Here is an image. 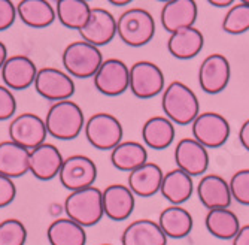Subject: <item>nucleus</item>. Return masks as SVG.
Masks as SVG:
<instances>
[{
	"label": "nucleus",
	"instance_id": "nucleus-21",
	"mask_svg": "<svg viewBox=\"0 0 249 245\" xmlns=\"http://www.w3.org/2000/svg\"><path fill=\"white\" fill-rule=\"evenodd\" d=\"M164 172L154 162H146L128 173L127 186L139 197H152L160 191Z\"/></svg>",
	"mask_w": 249,
	"mask_h": 245
},
{
	"label": "nucleus",
	"instance_id": "nucleus-18",
	"mask_svg": "<svg viewBox=\"0 0 249 245\" xmlns=\"http://www.w3.org/2000/svg\"><path fill=\"white\" fill-rule=\"evenodd\" d=\"M197 196L208 211L215 208H230L233 200L229 181H225V178L216 173L201 176L197 186Z\"/></svg>",
	"mask_w": 249,
	"mask_h": 245
},
{
	"label": "nucleus",
	"instance_id": "nucleus-7",
	"mask_svg": "<svg viewBox=\"0 0 249 245\" xmlns=\"http://www.w3.org/2000/svg\"><path fill=\"white\" fill-rule=\"evenodd\" d=\"M166 88V78L160 66L141 60L130 66V87L128 90L138 99H152L161 94Z\"/></svg>",
	"mask_w": 249,
	"mask_h": 245
},
{
	"label": "nucleus",
	"instance_id": "nucleus-22",
	"mask_svg": "<svg viewBox=\"0 0 249 245\" xmlns=\"http://www.w3.org/2000/svg\"><path fill=\"white\" fill-rule=\"evenodd\" d=\"M167 236L158 226V223L149 218L131 221L121 235V245H166Z\"/></svg>",
	"mask_w": 249,
	"mask_h": 245
},
{
	"label": "nucleus",
	"instance_id": "nucleus-13",
	"mask_svg": "<svg viewBox=\"0 0 249 245\" xmlns=\"http://www.w3.org/2000/svg\"><path fill=\"white\" fill-rule=\"evenodd\" d=\"M230 61L219 53L209 54L198 68V85L208 94H218L224 92L230 82Z\"/></svg>",
	"mask_w": 249,
	"mask_h": 245
},
{
	"label": "nucleus",
	"instance_id": "nucleus-30",
	"mask_svg": "<svg viewBox=\"0 0 249 245\" xmlns=\"http://www.w3.org/2000/svg\"><path fill=\"white\" fill-rule=\"evenodd\" d=\"M91 9L87 0H57L55 3V14L60 24L78 32L88 23Z\"/></svg>",
	"mask_w": 249,
	"mask_h": 245
},
{
	"label": "nucleus",
	"instance_id": "nucleus-38",
	"mask_svg": "<svg viewBox=\"0 0 249 245\" xmlns=\"http://www.w3.org/2000/svg\"><path fill=\"white\" fill-rule=\"evenodd\" d=\"M17 196V187L12 178L0 173V208H5L14 202Z\"/></svg>",
	"mask_w": 249,
	"mask_h": 245
},
{
	"label": "nucleus",
	"instance_id": "nucleus-41",
	"mask_svg": "<svg viewBox=\"0 0 249 245\" xmlns=\"http://www.w3.org/2000/svg\"><path fill=\"white\" fill-rule=\"evenodd\" d=\"M206 2L215 8H229L234 3V0H206Z\"/></svg>",
	"mask_w": 249,
	"mask_h": 245
},
{
	"label": "nucleus",
	"instance_id": "nucleus-31",
	"mask_svg": "<svg viewBox=\"0 0 249 245\" xmlns=\"http://www.w3.org/2000/svg\"><path fill=\"white\" fill-rule=\"evenodd\" d=\"M47 238L50 245H85V227L69 217L57 218L48 226Z\"/></svg>",
	"mask_w": 249,
	"mask_h": 245
},
{
	"label": "nucleus",
	"instance_id": "nucleus-34",
	"mask_svg": "<svg viewBox=\"0 0 249 245\" xmlns=\"http://www.w3.org/2000/svg\"><path fill=\"white\" fill-rule=\"evenodd\" d=\"M27 241V229L22 221L6 218L0 221V245H24Z\"/></svg>",
	"mask_w": 249,
	"mask_h": 245
},
{
	"label": "nucleus",
	"instance_id": "nucleus-10",
	"mask_svg": "<svg viewBox=\"0 0 249 245\" xmlns=\"http://www.w3.org/2000/svg\"><path fill=\"white\" fill-rule=\"evenodd\" d=\"M35 90L39 96L50 102L71 99L75 94V81L66 71L57 68H42L35 79Z\"/></svg>",
	"mask_w": 249,
	"mask_h": 245
},
{
	"label": "nucleus",
	"instance_id": "nucleus-42",
	"mask_svg": "<svg viewBox=\"0 0 249 245\" xmlns=\"http://www.w3.org/2000/svg\"><path fill=\"white\" fill-rule=\"evenodd\" d=\"M8 48H6V45L5 43L0 40V71H2V68H3V64H5V61L8 60Z\"/></svg>",
	"mask_w": 249,
	"mask_h": 245
},
{
	"label": "nucleus",
	"instance_id": "nucleus-43",
	"mask_svg": "<svg viewBox=\"0 0 249 245\" xmlns=\"http://www.w3.org/2000/svg\"><path fill=\"white\" fill-rule=\"evenodd\" d=\"M107 2L114 6H127L133 2V0H107Z\"/></svg>",
	"mask_w": 249,
	"mask_h": 245
},
{
	"label": "nucleus",
	"instance_id": "nucleus-5",
	"mask_svg": "<svg viewBox=\"0 0 249 245\" xmlns=\"http://www.w3.org/2000/svg\"><path fill=\"white\" fill-rule=\"evenodd\" d=\"M103 54L99 47L85 40H75L69 43L61 56L64 71L72 78L87 79L93 78L103 63Z\"/></svg>",
	"mask_w": 249,
	"mask_h": 245
},
{
	"label": "nucleus",
	"instance_id": "nucleus-19",
	"mask_svg": "<svg viewBox=\"0 0 249 245\" xmlns=\"http://www.w3.org/2000/svg\"><path fill=\"white\" fill-rule=\"evenodd\" d=\"M197 15L198 6L196 0H170L161 8L160 21L166 32L173 33L180 29L193 27L197 21Z\"/></svg>",
	"mask_w": 249,
	"mask_h": 245
},
{
	"label": "nucleus",
	"instance_id": "nucleus-35",
	"mask_svg": "<svg viewBox=\"0 0 249 245\" xmlns=\"http://www.w3.org/2000/svg\"><path fill=\"white\" fill-rule=\"evenodd\" d=\"M229 184L236 202L249 207V169H240L234 172Z\"/></svg>",
	"mask_w": 249,
	"mask_h": 245
},
{
	"label": "nucleus",
	"instance_id": "nucleus-46",
	"mask_svg": "<svg viewBox=\"0 0 249 245\" xmlns=\"http://www.w3.org/2000/svg\"><path fill=\"white\" fill-rule=\"evenodd\" d=\"M100 245H112V244H100Z\"/></svg>",
	"mask_w": 249,
	"mask_h": 245
},
{
	"label": "nucleus",
	"instance_id": "nucleus-14",
	"mask_svg": "<svg viewBox=\"0 0 249 245\" xmlns=\"http://www.w3.org/2000/svg\"><path fill=\"white\" fill-rule=\"evenodd\" d=\"M176 168L187 172L191 176L206 173L209 168V152L194 138H182L175 148Z\"/></svg>",
	"mask_w": 249,
	"mask_h": 245
},
{
	"label": "nucleus",
	"instance_id": "nucleus-28",
	"mask_svg": "<svg viewBox=\"0 0 249 245\" xmlns=\"http://www.w3.org/2000/svg\"><path fill=\"white\" fill-rule=\"evenodd\" d=\"M194 191L193 176L179 168L164 173L160 193L172 205H182L191 197Z\"/></svg>",
	"mask_w": 249,
	"mask_h": 245
},
{
	"label": "nucleus",
	"instance_id": "nucleus-39",
	"mask_svg": "<svg viewBox=\"0 0 249 245\" xmlns=\"http://www.w3.org/2000/svg\"><path fill=\"white\" fill-rule=\"evenodd\" d=\"M231 245H249V225L240 226L239 232L231 239Z\"/></svg>",
	"mask_w": 249,
	"mask_h": 245
},
{
	"label": "nucleus",
	"instance_id": "nucleus-9",
	"mask_svg": "<svg viewBox=\"0 0 249 245\" xmlns=\"http://www.w3.org/2000/svg\"><path fill=\"white\" fill-rule=\"evenodd\" d=\"M58 180L61 186L69 191L91 187L97 180V166L88 155L73 154L64 159Z\"/></svg>",
	"mask_w": 249,
	"mask_h": 245
},
{
	"label": "nucleus",
	"instance_id": "nucleus-2",
	"mask_svg": "<svg viewBox=\"0 0 249 245\" xmlns=\"http://www.w3.org/2000/svg\"><path fill=\"white\" fill-rule=\"evenodd\" d=\"M164 115L178 126L191 124L200 114V102L193 88L180 81H172L161 93Z\"/></svg>",
	"mask_w": 249,
	"mask_h": 245
},
{
	"label": "nucleus",
	"instance_id": "nucleus-15",
	"mask_svg": "<svg viewBox=\"0 0 249 245\" xmlns=\"http://www.w3.org/2000/svg\"><path fill=\"white\" fill-rule=\"evenodd\" d=\"M78 33L82 40L93 43L99 48L105 47L117 36V18L107 9L93 8L88 23Z\"/></svg>",
	"mask_w": 249,
	"mask_h": 245
},
{
	"label": "nucleus",
	"instance_id": "nucleus-44",
	"mask_svg": "<svg viewBox=\"0 0 249 245\" xmlns=\"http://www.w3.org/2000/svg\"><path fill=\"white\" fill-rule=\"evenodd\" d=\"M157 2H163V3H166V2H170V0H157Z\"/></svg>",
	"mask_w": 249,
	"mask_h": 245
},
{
	"label": "nucleus",
	"instance_id": "nucleus-1",
	"mask_svg": "<svg viewBox=\"0 0 249 245\" xmlns=\"http://www.w3.org/2000/svg\"><path fill=\"white\" fill-rule=\"evenodd\" d=\"M43 120L48 135L58 141H72L78 138L87 121L82 108L72 99L54 102Z\"/></svg>",
	"mask_w": 249,
	"mask_h": 245
},
{
	"label": "nucleus",
	"instance_id": "nucleus-20",
	"mask_svg": "<svg viewBox=\"0 0 249 245\" xmlns=\"http://www.w3.org/2000/svg\"><path fill=\"white\" fill-rule=\"evenodd\" d=\"M136 197L128 186L110 184L103 190V212L112 221L127 220L134 209Z\"/></svg>",
	"mask_w": 249,
	"mask_h": 245
},
{
	"label": "nucleus",
	"instance_id": "nucleus-47",
	"mask_svg": "<svg viewBox=\"0 0 249 245\" xmlns=\"http://www.w3.org/2000/svg\"><path fill=\"white\" fill-rule=\"evenodd\" d=\"M87 2H89V0H87Z\"/></svg>",
	"mask_w": 249,
	"mask_h": 245
},
{
	"label": "nucleus",
	"instance_id": "nucleus-32",
	"mask_svg": "<svg viewBox=\"0 0 249 245\" xmlns=\"http://www.w3.org/2000/svg\"><path fill=\"white\" fill-rule=\"evenodd\" d=\"M205 226L208 232L218 239H233L240 229L239 217L229 208L209 209L205 217Z\"/></svg>",
	"mask_w": 249,
	"mask_h": 245
},
{
	"label": "nucleus",
	"instance_id": "nucleus-25",
	"mask_svg": "<svg viewBox=\"0 0 249 245\" xmlns=\"http://www.w3.org/2000/svg\"><path fill=\"white\" fill-rule=\"evenodd\" d=\"M30 150L14 141L0 142V173L8 178H19L29 172Z\"/></svg>",
	"mask_w": 249,
	"mask_h": 245
},
{
	"label": "nucleus",
	"instance_id": "nucleus-37",
	"mask_svg": "<svg viewBox=\"0 0 249 245\" xmlns=\"http://www.w3.org/2000/svg\"><path fill=\"white\" fill-rule=\"evenodd\" d=\"M17 17V5H14L12 0H0V32L11 29Z\"/></svg>",
	"mask_w": 249,
	"mask_h": 245
},
{
	"label": "nucleus",
	"instance_id": "nucleus-17",
	"mask_svg": "<svg viewBox=\"0 0 249 245\" xmlns=\"http://www.w3.org/2000/svg\"><path fill=\"white\" fill-rule=\"evenodd\" d=\"M64 157L60 150L48 142H43L39 147L30 150V162L29 172L40 181H50L58 176Z\"/></svg>",
	"mask_w": 249,
	"mask_h": 245
},
{
	"label": "nucleus",
	"instance_id": "nucleus-6",
	"mask_svg": "<svg viewBox=\"0 0 249 245\" xmlns=\"http://www.w3.org/2000/svg\"><path fill=\"white\" fill-rule=\"evenodd\" d=\"M84 133L89 145L96 150L112 151L120 142H123L124 129L115 115L109 113H97L85 121Z\"/></svg>",
	"mask_w": 249,
	"mask_h": 245
},
{
	"label": "nucleus",
	"instance_id": "nucleus-12",
	"mask_svg": "<svg viewBox=\"0 0 249 245\" xmlns=\"http://www.w3.org/2000/svg\"><path fill=\"white\" fill-rule=\"evenodd\" d=\"M9 139L19 144L27 150H33L40 144L47 142L48 130L45 126V120L33 113H22L11 120Z\"/></svg>",
	"mask_w": 249,
	"mask_h": 245
},
{
	"label": "nucleus",
	"instance_id": "nucleus-27",
	"mask_svg": "<svg viewBox=\"0 0 249 245\" xmlns=\"http://www.w3.org/2000/svg\"><path fill=\"white\" fill-rule=\"evenodd\" d=\"M157 223L164 235L173 239H182L188 236L194 226L193 215L180 205H170L164 208L158 215Z\"/></svg>",
	"mask_w": 249,
	"mask_h": 245
},
{
	"label": "nucleus",
	"instance_id": "nucleus-45",
	"mask_svg": "<svg viewBox=\"0 0 249 245\" xmlns=\"http://www.w3.org/2000/svg\"><path fill=\"white\" fill-rule=\"evenodd\" d=\"M239 2H242V3H249V0H239Z\"/></svg>",
	"mask_w": 249,
	"mask_h": 245
},
{
	"label": "nucleus",
	"instance_id": "nucleus-3",
	"mask_svg": "<svg viewBox=\"0 0 249 245\" xmlns=\"http://www.w3.org/2000/svg\"><path fill=\"white\" fill-rule=\"evenodd\" d=\"M64 211L71 220L82 227H91L103 218V190L99 187H87L71 191L64 200Z\"/></svg>",
	"mask_w": 249,
	"mask_h": 245
},
{
	"label": "nucleus",
	"instance_id": "nucleus-48",
	"mask_svg": "<svg viewBox=\"0 0 249 245\" xmlns=\"http://www.w3.org/2000/svg\"><path fill=\"white\" fill-rule=\"evenodd\" d=\"M166 245H167V244H166Z\"/></svg>",
	"mask_w": 249,
	"mask_h": 245
},
{
	"label": "nucleus",
	"instance_id": "nucleus-26",
	"mask_svg": "<svg viewBox=\"0 0 249 245\" xmlns=\"http://www.w3.org/2000/svg\"><path fill=\"white\" fill-rule=\"evenodd\" d=\"M175 124L166 115H154L142 126V139L145 147L161 151L175 141Z\"/></svg>",
	"mask_w": 249,
	"mask_h": 245
},
{
	"label": "nucleus",
	"instance_id": "nucleus-11",
	"mask_svg": "<svg viewBox=\"0 0 249 245\" xmlns=\"http://www.w3.org/2000/svg\"><path fill=\"white\" fill-rule=\"evenodd\" d=\"M97 92L107 97L125 93L130 87V68L120 58H106L93 76Z\"/></svg>",
	"mask_w": 249,
	"mask_h": 245
},
{
	"label": "nucleus",
	"instance_id": "nucleus-16",
	"mask_svg": "<svg viewBox=\"0 0 249 245\" xmlns=\"http://www.w3.org/2000/svg\"><path fill=\"white\" fill-rule=\"evenodd\" d=\"M37 71V66L32 58L22 54H15L8 57L0 74H2L3 85L11 90L19 92L35 84Z\"/></svg>",
	"mask_w": 249,
	"mask_h": 245
},
{
	"label": "nucleus",
	"instance_id": "nucleus-33",
	"mask_svg": "<svg viewBox=\"0 0 249 245\" xmlns=\"http://www.w3.org/2000/svg\"><path fill=\"white\" fill-rule=\"evenodd\" d=\"M222 30L229 35L237 36L249 30V3L239 2L233 5L222 18Z\"/></svg>",
	"mask_w": 249,
	"mask_h": 245
},
{
	"label": "nucleus",
	"instance_id": "nucleus-24",
	"mask_svg": "<svg viewBox=\"0 0 249 245\" xmlns=\"http://www.w3.org/2000/svg\"><path fill=\"white\" fill-rule=\"evenodd\" d=\"M18 18L32 29L50 27L57 19L55 8L48 0H19L17 3Z\"/></svg>",
	"mask_w": 249,
	"mask_h": 245
},
{
	"label": "nucleus",
	"instance_id": "nucleus-4",
	"mask_svg": "<svg viewBox=\"0 0 249 245\" xmlns=\"http://www.w3.org/2000/svg\"><path fill=\"white\" fill-rule=\"evenodd\" d=\"M155 29L154 17L142 8H130L117 19V36L131 48H141L149 43Z\"/></svg>",
	"mask_w": 249,
	"mask_h": 245
},
{
	"label": "nucleus",
	"instance_id": "nucleus-40",
	"mask_svg": "<svg viewBox=\"0 0 249 245\" xmlns=\"http://www.w3.org/2000/svg\"><path fill=\"white\" fill-rule=\"evenodd\" d=\"M239 141L242 144V147L249 151V118L243 121V124L240 126L239 130Z\"/></svg>",
	"mask_w": 249,
	"mask_h": 245
},
{
	"label": "nucleus",
	"instance_id": "nucleus-23",
	"mask_svg": "<svg viewBox=\"0 0 249 245\" xmlns=\"http://www.w3.org/2000/svg\"><path fill=\"white\" fill-rule=\"evenodd\" d=\"M205 45V36L197 27H185L170 33L167 50L178 60H191L197 57Z\"/></svg>",
	"mask_w": 249,
	"mask_h": 245
},
{
	"label": "nucleus",
	"instance_id": "nucleus-36",
	"mask_svg": "<svg viewBox=\"0 0 249 245\" xmlns=\"http://www.w3.org/2000/svg\"><path fill=\"white\" fill-rule=\"evenodd\" d=\"M17 111V99L11 88L0 85V121L14 118Z\"/></svg>",
	"mask_w": 249,
	"mask_h": 245
},
{
	"label": "nucleus",
	"instance_id": "nucleus-8",
	"mask_svg": "<svg viewBox=\"0 0 249 245\" xmlns=\"http://www.w3.org/2000/svg\"><path fill=\"white\" fill-rule=\"evenodd\" d=\"M191 130L193 138L208 150L222 147L229 141L231 133L229 120L218 113H212V111L200 113L191 123Z\"/></svg>",
	"mask_w": 249,
	"mask_h": 245
},
{
	"label": "nucleus",
	"instance_id": "nucleus-29",
	"mask_svg": "<svg viewBox=\"0 0 249 245\" xmlns=\"http://www.w3.org/2000/svg\"><path fill=\"white\" fill-rule=\"evenodd\" d=\"M148 162V151L142 142L123 141L110 151V163L115 169L131 172Z\"/></svg>",
	"mask_w": 249,
	"mask_h": 245
}]
</instances>
